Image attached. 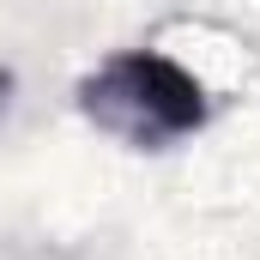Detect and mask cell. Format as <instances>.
Wrapping results in <instances>:
<instances>
[{"instance_id":"1","label":"cell","mask_w":260,"mask_h":260,"mask_svg":"<svg viewBox=\"0 0 260 260\" xmlns=\"http://www.w3.org/2000/svg\"><path fill=\"white\" fill-rule=\"evenodd\" d=\"M79 115L127 151H170L206 127V85L157 49H121L79 79Z\"/></svg>"}]
</instances>
